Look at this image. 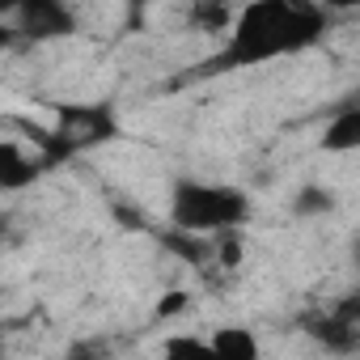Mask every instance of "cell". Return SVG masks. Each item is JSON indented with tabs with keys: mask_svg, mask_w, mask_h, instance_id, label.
<instances>
[{
	"mask_svg": "<svg viewBox=\"0 0 360 360\" xmlns=\"http://www.w3.org/2000/svg\"><path fill=\"white\" fill-rule=\"evenodd\" d=\"M326 34V13L305 0H250L238 9L221 51L200 64L204 77L233 72V68H259L297 51H309Z\"/></svg>",
	"mask_w": 360,
	"mask_h": 360,
	"instance_id": "cell-1",
	"label": "cell"
},
{
	"mask_svg": "<svg viewBox=\"0 0 360 360\" xmlns=\"http://www.w3.org/2000/svg\"><path fill=\"white\" fill-rule=\"evenodd\" d=\"M169 221L174 229L195 238H225L250 221V195L242 187L204 183V178H178L169 187Z\"/></svg>",
	"mask_w": 360,
	"mask_h": 360,
	"instance_id": "cell-2",
	"label": "cell"
},
{
	"mask_svg": "<svg viewBox=\"0 0 360 360\" xmlns=\"http://www.w3.org/2000/svg\"><path fill=\"white\" fill-rule=\"evenodd\" d=\"M115 136H119L115 110L102 102H68L56 110V127H34V144H39L47 169L85 153V148H98Z\"/></svg>",
	"mask_w": 360,
	"mask_h": 360,
	"instance_id": "cell-3",
	"label": "cell"
},
{
	"mask_svg": "<svg viewBox=\"0 0 360 360\" xmlns=\"http://www.w3.org/2000/svg\"><path fill=\"white\" fill-rule=\"evenodd\" d=\"M9 22L30 43H47V39L77 34V13L68 5H60V0H22V5L9 9Z\"/></svg>",
	"mask_w": 360,
	"mask_h": 360,
	"instance_id": "cell-4",
	"label": "cell"
},
{
	"mask_svg": "<svg viewBox=\"0 0 360 360\" xmlns=\"http://www.w3.org/2000/svg\"><path fill=\"white\" fill-rule=\"evenodd\" d=\"M305 330H309V339H314L318 347L339 352V356H347V352H356V347H360V322L343 318L339 309L309 314V318H305Z\"/></svg>",
	"mask_w": 360,
	"mask_h": 360,
	"instance_id": "cell-5",
	"label": "cell"
},
{
	"mask_svg": "<svg viewBox=\"0 0 360 360\" xmlns=\"http://www.w3.org/2000/svg\"><path fill=\"white\" fill-rule=\"evenodd\" d=\"M47 169V161H43V153H30V148H22L18 140H5L0 144V191H26V187H34V178Z\"/></svg>",
	"mask_w": 360,
	"mask_h": 360,
	"instance_id": "cell-6",
	"label": "cell"
},
{
	"mask_svg": "<svg viewBox=\"0 0 360 360\" xmlns=\"http://www.w3.org/2000/svg\"><path fill=\"white\" fill-rule=\"evenodd\" d=\"M326 153H356L360 148V102L356 106H343L326 127H322V140H318Z\"/></svg>",
	"mask_w": 360,
	"mask_h": 360,
	"instance_id": "cell-7",
	"label": "cell"
},
{
	"mask_svg": "<svg viewBox=\"0 0 360 360\" xmlns=\"http://www.w3.org/2000/svg\"><path fill=\"white\" fill-rule=\"evenodd\" d=\"M208 343H212L217 360H259V339L246 326H221V330H212Z\"/></svg>",
	"mask_w": 360,
	"mask_h": 360,
	"instance_id": "cell-8",
	"label": "cell"
},
{
	"mask_svg": "<svg viewBox=\"0 0 360 360\" xmlns=\"http://www.w3.org/2000/svg\"><path fill=\"white\" fill-rule=\"evenodd\" d=\"M161 246H165L169 255H178V259H187V263L204 267V263L212 259V250H217V238H195V233L174 229V233H165V238H161Z\"/></svg>",
	"mask_w": 360,
	"mask_h": 360,
	"instance_id": "cell-9",
	"label": "cell"
},
{
	"mask_svg": "<svg viewBox=\"0 0 360 360\" xmlns=\"http://www.w3.org/2000/svg\"><path fill=\"white\" fill-rule=\"evenodd\" d=\"M161 360H217V352H212V343H204L195 335H174V339H165Z\"/></svg>",
	"mask_w": 360,
	"mask_h": 360,
	"instance_id": "cell-10",
	"label": "cell"
},
{
	"mask_svg": "<svg viewBox=\"0 0 360 360\" xmlns=\"http://www.w3.org/2000/svg\"><path fill=\"white\" fill-rule=\"evenodd\" d=\"M330 208H335V195H330L326 187H314V183H309V187H301V191L292 195V212H297V217H326Z\"/></svg>",
	"mask_w": 360,
	"mask_h": 360,
	"instance_id": "cell-11",
	"label": "cell"
},
{
	"mask_svg": "<svg viewBox=\"0 0 360 360\" xmlns=\"http://www.w3.org/2000/svg\"><path fill=\"white\" fill-rule=\"evenodd\" d=\"M217 259H221V267H238L242 263V238L238 233L217 238Z\"/></svg>",
	"mask_w": 360,
	"mask_h": 360,
	"instance_id": "cell-12",
	"label": "cell"
},
{
	"mask_svg": "<svg viewBox=\"0 0 360 360\" xmlns=\"http://www.w3.org/2000/svg\"><path fill=\"white\" fill-rule=\"evenodd\" d=\"M187 301H191L187 292H165V297H161V305H157V318H174V314H183V309H187Z\"/></svg>",
	"mask_w": 360,
	"mask_h": 360,
	"instance_id": "cell-13",
	"label": "cell"
},
{
	"mask_svg": "<svg viewBox=\"0 0 360 360\" xmlns=\"http://www.w3.org/2000/svg\"><path fill=\"white\" fill-rule=\"evenodd\" d=\"M335 309H339V314H343V318H352V322H360V288H356V292H352V297H347V301H339V305H335Z\"/></svg>",
	"mask_w": 360,
	"mask_h": 360,
	"instance_id": "cell-14",
	"label": "cell"
},
{
	"mask_svg": "<svg viewBox=\"0 0 360 360\" xmlns=\"http://www.w3.org/2000/svg\"><path fill=\"white\" fill-rule=\"evenodd\" d=\"M64 360H102V356H98V352H94L89 343H77V347H72V352H68Z\"/></svg>",
	"mask_w": 360,
	"mask_h": 360,
	"instance_id": "cell-15",
	"label": "cell"
},
{
	"mask_svg": "<svg viewBox=\"0 0 360 360\" xmlns=\"http://www.w3.org/2000/svg\"><path fill=\"white\" fill-rule=\"evenodd\" d=\"M352 259L360 263V233H356V242H352Z\"/></svg>",
	"mask_w": 360,
	"mask_h": 360,
	"instance_id": "cell-16",
	"label": "cell"
}]
</instances>
